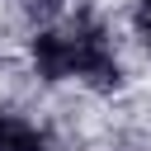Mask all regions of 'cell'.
<instances>
[{
  "instance_id": "obj_1",
  "label": "cell",
  "mask_w": 151,
  "mask_h": 151,
  "mask_svg": "<svg viewBox=\"0 0 151 151\" xmlns=\"http://www.w3.org/2000/svg\"><path fill=\"white\" fill-rule=\"evenodd\" d=\"M33 66L47 80H66L71 76V33H38L33 38Z\"/></svg>"
},
{
  "instance_id": "obj_2",
  "label": "cell",
  "mask_w": 151,
  "mask_h": 151,
  "mask_svg": "<svg viewBox=\"0 0 151 151\" xmlns=\"http://www.w3.org/2000/svg\"><path fill=\"white\" fill-rule=\"evenodd\" d=\"M0 151H42V132L28 127L24 118L5 113L0 118Z\"/></svg>"
},
{
  "instance_id": "obj_3",
  "label": "cell",
  "mask_w": 151,
  "mask_h": 151,
  "mask_svg": "<svg viewBox=\"0 0 151 151\" xmlns=\"http://www.w3.org/2000/svg\"><path fill=\"white\" fill-rule=\"evenodd\" d=\"M137 28L151 38V0H142V5H137Z\"/></svg>"
}]
</instances>
